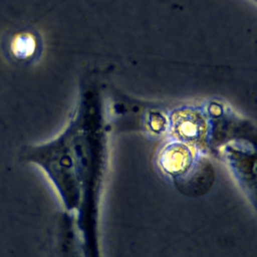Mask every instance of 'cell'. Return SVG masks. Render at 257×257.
I'll use <instances>...</instances> for the list:
<instances>
[{"mask_svg":"<svg viewBox=\"0 0 257 257\" xmlns=\"http://www.w3.org/2000/svg\"><path fill=\"white\" fill-rule=\"evenodd\" d=\"M195 148L174 140L164 146L160 153V166L172 177H182L194 166Z\"/></svg>","mask_w":257,"mask_h":257,"instance_id":"3","label":"cell"},{"mask_svg":"<svg viewBox=\"0 0 257 257\" xmlns=\"http://www.w3.org/2000/svg\"><path fill=\"white\" fill-rule=\"evenodd\" d=\"M210 125L207 111L199 106H182L168 115V130H170L174 140L195 149H203L208 146Z\"/></svg>","mask_w":257,"mask_h":257,"instance_id":"2","label":"cell"},{"mask_svg":"<svg viewBox=\"0 0 257 257\" xmlns=\"http://www.w3.org/2000/svg\"><path fill=\"white\" fill-rule=\"evenodd\" d=\"M23 157L27 162L37 165L47 174L68 209L77 205V160L67 125L53 140L27 147Z\"/></svg>","mask_w":257,"mask_h":257,"instance_id":"1","label":"cell"},{"mask_svg":"<svg viewBox=\"0 0 257 257\" xmlns=\"http://www.w3.org/2000/svg\"><path fill=\"white\" fill-rule=\"evenodd\" d=\"M38 48V40L33 33L23 32L14 36L10 49L15 58L24 60L33 57Z\"/></svg>","mask_w":257,"mask_h":257,"instance_id":"4","label":"cell"}]
</instances>
